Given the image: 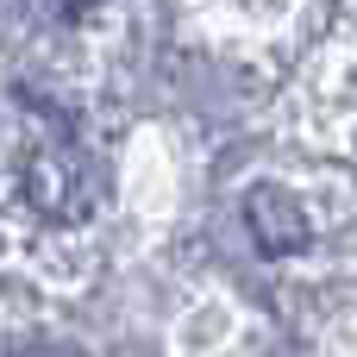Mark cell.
<instances>
[{
  "label": "cell",
  "mask_w": 357,
  "mask_h": 357,
  "mask_svg": "<svg viewBox=\"0 0 357 357\" xmlns=\"http://www.w3.org/2000/svg\"><path fill=\"white\" fill-rule=\"evenodd\" d=\"M19 182H25V201L44 220H88V207L100 201V176H94L88 151L75 144V132L63 119H50L38 132V144L19 157Z\"/></svg>",
  "instance_id": "1"
},
{
  "label": "cell",
  "mask_w": 357,
  "mask_h": 357,
  "mask_svg": "<svg viewBox=\"0 0 357 357\" xmlns=\"http://www.w3.org/2000/svg\"><path fill=\"white\" fill-rule=\"evenodd\" d=\"M245 226H251V238H257L264 257H295V251H307V232H314L307 213H301V201L289 188H276V182H257L245 195Z\"/></svg>",
  "instance_id": "2"
},
{
  "label": "cell",
  "mask_w": 357,
  "mask_h": 357,
  "mask_svg": "<svg viewBox=\"0 0 357 357\" xmlns=\"http://www.w3.org/2000/svg\"><path fill=\"white\" fill-rule=\"evenodd\" d=\"M38 6H44L50 19H82V6H88V0H38Z\"/></svg>",
  "instance_id": "3"
}]
</instances>
